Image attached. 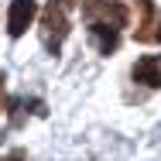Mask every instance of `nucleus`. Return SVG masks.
<instances>
[{
    "mask_svg": "<svg viewBox=\"0 0 161 161\" xmlns=\"http://www.w3.org/2000/svg\"><path fill=\"white\" fill-rule=\"evenodd\" d=\"M69 14H72V7L62 3V0H48L45 3V10H41V45H45V52L48 55H58L65 45V38H69Z\"/></svg>",
    "mask_w": 161,
    "mask_h": 161,
    "instance_id": "nucleus-1",
    "label": "nucleus"
},
{
    "mask_svg": "<svg viewBox=\"0 0 161 161\" xmlns=\"http://www.w3.org/2000/svg\"><path fill=\"white\" fill-rule=\"evenodd\" d=\"M82 21L86 24H113V28H127L130 24V10L120 0H79Z\"/></svg>",
    "mask_w": 161,
    "mask_h": 161,
    "instance_id": "nucleus-2",
    "label": "nucleus"
},
{
    "mask_svg": "<svg viewBox=\"0 0 161 161\" xmlns=\"http://www.w3.org/2000/svg\"><path fill=\"white\" fill-rule=\"evenodd\" d=\"M34 17H38V0H10V7H7V34L21 38L31 28Z\"/></svg>",
    "mask_w": 161,
    "mask_h": 161,
    "instance_id": "nucleus-3",
    "label": "nucleus"
},
{
    "mask_svg": "<svg viewBox=\"0 0 161 161\" xmlns=\"http://www.w3.org/2000/svg\"><path fill=\"white\" fill-rule=\"evenodd\" d=\"M130 75H134V82H141L147 89H161V58L158 55H141L130 69Z\"/></svg>",
    "mask_w": 161,
    "mask_h": 161,
    "instance_id": "nucleus-4",
    "label": "nucleus"
},
{
    "mask_svg": "<svg viewBox=\"0 0 161 161\" xmlns=\"http://www.w3.org/2000/svg\"><path fill=\"white\" fill-rule=\"evenodd\" d=\"M137 7H141V24H137L134 38L141 45L158 41V10H154V0H137Z\"/></svg>",
    "mask_w": 161,
    "mask_h": 161,
    "instance_id": "nucleus-5",
    "label": "nucleus"
},
{
    "mask_svg": "<svg viewBox=\"0 0 161 161\" xmlns=\"http://www.w3.org/2000/svg\"><path fill=\"white\" fill-rule=\"evenodd\" d=\"M89 34H93V41L99 45V55H113L117 48H120V28H113V24H89Z\"/></svg>",
    "mask_w": 161,
    "mask_h": 161,
    "instance_id": "nucleus-6",
    "label": "nucleus"
},
{
    "mask_svg": "<svg viewBox=\"0 0 161 161\" xmlns=\"http://www.w3.org/2000/svg\"><path fill=\"white\" fill-rule=\"evenodd\" d=\"M0 161H28V158H24V151H10L7 158H0Z\"/></svg>",
    "mask_w": 161,
    "mask_h": 161,
    "instance_id": "nucleus-7",
    "label": "nucleus"
},
{
    "mask_svg": "<svg viewBox=\"0 0 161 161\" xmlns=\"http://www.w3.org/2000/svg\"><path fill=\"white\" fill-rule=\"evenodd\" d=\"M0 103H3V72H0Z\"/></svg>",
    "mask_w": 161,
    "mask_h": 161,
    "instance_id": "nucleus-8",
    "label": "nucleus"
},
{
    "mask_svg": "<svg viewBox=\"0 0 161 161\" xmlns=\"http://www.w3.org/2000/svg\"><path fill=\"white\" fill-rule=\"evenodd\" d=\"M158 41H161V17H158Z\"/></svg>",
    "mask_w": 161,
    "mask_h": 161,
    "instance_id": "nucleus-9",
    "label": "nucleus"
}]
</instances>
